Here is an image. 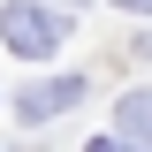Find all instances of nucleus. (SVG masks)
I'll return each mask as SVG.
<instances>
[{"label": "nucleus", "mask_w": 152, "mask_h": 152, "mask_svg": "<svg viewBox=\"0 0 152 152\" xmlns=\"http://www.w3.org/2000/svg\"><path fill=\"white\" fill-rule=\"evenodd\" d=\"M0 38L38 61V53H53L61 38H69V23H61L53 8H38V0H8V8H0Z\"/></svg>", "instance_id": "f257e3e1"}, {"label": "nucleus", "mask_w": 152, "mask_h": 152, "mask_svg": "<svg viewBox=\"0 0 152 152\" xmlns=\"http://www.w3.org/2000/svg\"><path fill=\"white\" fill-rule=\"evenodd\" d=\"M84 91H91V76H46V84H31V91L15 99V114L23 122H53V114H69Z\"/></svg>", "instance_id": "f03ea898"}, {"label": "nucleus", "mask_w": 152, "mask_h": 152, "mask_svg": "<svg viewBox=\"0 0 152 152\" xmlns=\"http://www.w3.org/2000/svg\"><path fill=\"white\" fill-rule=\"evenodd\" d=\"M114 122H122V137H129L137 152H152V91H122Z\"/></svg>", "instance_id": "7ed1b4c3"}, {"label": "nucleus", "mask_w": 152, "mask_h": 152, "mask_svg": "<svg viewBox=\"0 0 152 152\" xmlns=\"http://www.w3.org/2000/svg\"><path fill=\"white\" fill-rule=\"evenodd\" d=\"M84 152H137L129 137H84Z\"/></svg>", "instance_id": "20e7f679"}, {"label": "nucleus", "mask_w": 152, "mask_h": 152, "mask_svg": "<svg viewBox=\"0 0 152 152\" xmlns=\"http://www.w3.org/2000/svg\"><path fill=\"white\" fill-rule=\"evenodd\" d=\"M114 8H129V15H152V0H114Z\"/></svg>", "instance_id": "39448f33"}]
</instances>
